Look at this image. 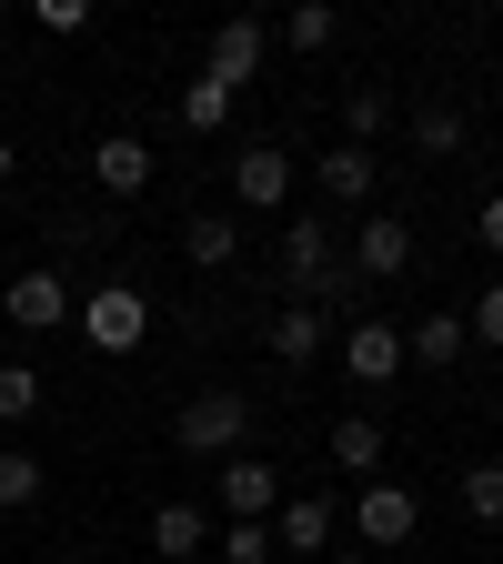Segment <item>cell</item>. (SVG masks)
Instances as JSON below:
<instances>
[{"mask_svg": "<svg viewBox=\"0 0 503 564\" xmlns=\"http://www.w3.org/2000/svg\"><path fill=\"white\" fill-rule=\"evenodd\" d=\"M342 373L352 383H393L403 373V323H352L342 333Z\"/></svg>", "mask_w": 503, "mask_h": 564, "instance_id": "cell-10", "label": "cell"}, {"mask_svg": "<svg viewBox=\"0 0 503 564\" xmlns=\"http://www.w3.org/2000/svg\"><path fill=\"white\" fill-rule=\"evenodd\" d=\"M313 352H322V313H313V303H282V313H272V364L303 373Z\"/></svg>", "mask_w": 503, "mask_h": 564, "instance_id": "cell-15", "label": "cell"}, {"mask_svg": "<svg viewBox=\"0 0 503 564\" xmlns=\"http://www.w3.org/2000/svg\"><path fill=\"white\" fill-rule=\"evenodd\" d=\"M373 152H363V141H342V152H322V202H373Z\"/></svg>", "mask_w": 503, "mask_h": 564, "instance_id": "cell-17", "label": "cell"}, {"mask_svg": "<svg viewBox=\"0 0 503 564\" xmlns=\"http://www.w3.org/2000/svg\"><path fill=\"white\" fill-rule=\"evenodd\" d=\"M41 31H61V41L91 31V0H41Z\"/></svg>", "mask_w": 503, "mask_h": 564, "instance_id": "cell-28", "label": "cell"}, {"mask_svg": "<svg viewBox=\"0 0 503 564\" xmlns=\"http://www.w3.org/2000/svg\"><path fill=\"white\" fill-rule=\"evenodd\" d=\"M463 333H473V343H493V352H503V282H493V293H483V303H473V313H463Z\"/></svg>", "mask_w": 503, "mask_h": 564, "instance_id": "cell-26", "label": "cell"}, {"mask_svg": "<svg viewBox=\"0 0 503 564\" xmlns=\"http://www.w3.org/2000/svg\"><path fill=\"white\" fill-rule=\"evenodd\" d=\"M91 182H101L111 202H131L141 182H152V141H141V131H101V141H91Z\"/></svg>", "mask_w": 503, "mask_h": 564, "instance_id": "cell-8", "label": "cell"}, {"mask_svg": "<svg viewBox=\"0 0 503 564\" xmlns=\"http://www.w3.org/2000/svg\"><path fill=\"white\" fill-rule=\"evenodd\" d=\"M182 454H211V464H232V454H252V434H262V403L252 393H232V383H211V393H192L182 403Z\"/></svg>", "mask_w": 503, "mask_h": 564, "instance_id": "cell-2", "label": "cell"}, {"mask_svg": "<svg viewBox=\"0 0 503 564\" xmlns=\"http://www.w3.org/2000/svg\"><path fill=\"white\" fill-rule=\"evenodd\" d=\"M332 464H342V474H373V464H383V423H373V413H342V423H332Z\"/></svg>", "mask_w": 503, "mask_h": 564, "instance_id": "cell-19", "label": "cell"}, {"mask_svg": "<svg viewBox=\"0 0 503 564\" xmlns=\"http://www.w3.org/2000/svg\"><path fill=\"white\" fill-rule=\"evenodd\" d=\"M41 413V373L31 364H0V423H31Z\"/></svg>", "mask_w": 503, "mask_h": 564, "instance_id": "cell-22", "label": "cell"}, {"mask_svg": "<svg viewBox=\"0 0 503 564\" xmlns=\"http://www.w3.org/2000/svg\"><path fill=\"white\" fill-rule=\"evenodd\" d=\"M272 524H222V564H272Z\"/></svg>", "mask_w": 503, "mask_h": 564, "instance_id": "cell-25", "label": "cell"}, {"mask_svg": "<svg viewBox=\"0 0 503 564\" xmlns=\"http://www.w3.org/2000/svg\"><path fill=\"white\" fill-rule=\"evenodd\" d=\"M473 232H483V252H503V192H483V212H473Z\"/></svg>", "mask_w": 503, "mask_h": 564, "instance_id": "cell-29", "label": "cell"}, {"mask_svg": "<svg viewBox=\"0 0 503 564\" xmlns=\"http://www.w3.org/2000/svg\"><path fill=\"white\" fill-rule=\"evenodd\" d=\"M463 343H473V333H463V313H423V323L403 333V364H423V373H453V364H463Z\"/></svg>", "mask_w": 503, "mask_h": 564, "instance_id": "cell-13", "label": "cell"}, {"mask_svg": "<svg viewBox=\"0 0 503 564\" xmlns=\"http://www.w3.org/2000/svg\"><path fill=\"white\" fill-rule=\"evenodd\" d=\"M211 494H222V514H232V524H272V514H282V494H293V484H282V474H272L262 454H232L222 474H211Z\"/></svg>", "mask_w": 503, "mask_h": 564, "instance_id": "cell-5", "label": "cell"}, {"mask_svg": "<svg viewBox=\"0 0 503 564\" xmlns=\"http://www.w3.org/2000/svg\"><path fill=\"white\" fill-rule=\"evenodd\" d=\"M272 272H282V293H293V303H352V293H363V272H352V252L313 223V212H303V223H282V252H272Z\"/></svg>", "mask_w": 503, "mask_h": 564, "instance_id": "cell-1", "label": "cell"}, {"mask_svg": "<svg viewBox=\"0 0 503 564\" xmlns=\"http://www.w3.org/2000/svg\"><path fill=\"white\" fill-rule=\"evenodd\" d=\"M332 31H342V11H332V0H303V11L282 21V41H293V51H322Z\"/></svg>", "mask_w": 503, "mask_h": 564, "instance_id": "cell-23", "label": "cell"}, {"mask_svg": "<svg viewBox=\"0 0 503 564\" xmlns=\"http://www.w3.org/2000/svg\"><path fill=\"white\" fill-rule=\"evenodd\" d=\"M201 544H211V514H201V505H182V494H172V505H152V554H162V564H192Z\"/></svg>", "mask_w": 503, "mask_h": 564, "instance_id": "cell-14", "label": "cell"}, {"mask_svg": "<svg viewBox=\"0 0 503 564\" xmlns=\"http://www.w3.org/2000/svg\"><path fill=\"white\" fill-rule=\"evenodd\" d=\"M413 152H423V162H453V152H463V111H453V101H423V111H413Z\"/></svg>", "mask_w": 503, "mask_h": 564, "instance_id": "cell-18", "label": "cell"}, {"mask_svg": "<svg viewBox=\"0 0 503 564\" xmlns=\"http://www.w3.org/2000/svg\"><path fill=\"white\" fill-rule=\"evenodd\" d=\"M11 172H21V152H11V141H0V192H11Z\"/></svg>", "mask_w": 503, "mask_h": 564, "instance_id": "cell-30", "label": "cell"}, {"mask_svg": "<svg viewBox=\"0 0 503 564\" xmlns=\"http://www.w3.org/2000/svg\"><path fill=\"white\" fill-rule=\"evenodd\" d=\"M0 323H21V333H61V323H70V282H61V272H21L11 293H0Z\"/></svg>", "mask_w": 503, "mask_h": 564, "instance_id": "cell-6", "label": "cell"}, {"mask_svg": "<svg viewBox=\"0 0 503 564\" xmlns=\"http://www.w3.org/2000/svg\"><path fill=\"white\" fill-rule=\"evenodd\" d=\"M403 262H413V223H403V212H373V223L352 232V272H363V282H393Z\"/></svg>", "mask_w": 503, "mask_h": 564, "instance_id": "cell-9", "label": "cell"}, {"mask_svg": "<svg viewBox=\"0 0 503 564\" xmlns=\"http://www.w3.org/2000/svg\"><path fill=\"white\" fill-rule=\"evenodd\" d=\"M383 121H393L383 91H352V141H363V152H373V131H383Z\"/></svg>", "mask_w": 503, "mask_h": 564, "instance_id": "cell-27", "label": "cell"}, {"mask_svg": "<svg viewBox=\"0 0 503 564\" xmlns=\"http://www.w3.org/2000/svg\"><path fill=\"white\" fill-rule=\"evenodd\" d=\"M232 192H242V212H282L293 202V152H282V141H252L232 162Z\"/></svg>", "mask_w": 503, "mask_h": 564, "instance_id": "cell-7", "label": "cell"}, {"mask_svg": "<svg viewBox=\"0 0 503 564\" xmlns=\"http://www.w3.org/2000/svg\"><path fill=\"white\" fill-rule=\"evenodd\" d=\"M262 51H272V31H262L252 11H242V21H222V31H211V82H232V91H242L252 70H262Z\"/></svg>", "mask_w": 503, "mask_h": 564, "instance_id": "cell-12", "label": "cell"}, {"mask_svg": "<svg viewBox=\"0 0 503 564\" xmlns=\"http://www.w3.org/2000/svg\"><path fill=\"white\" fill-rule=\"evenodd\" d=\"M352 534H363L373 554L413 544V534H423V494H413V484H363V494H352Z\"/></svg>", "mask_w": 503, "mask_h": 564, "instance_id": "cell-3", "label": "cell"}, {"mask_svg": "<svg viewBox=\"0 0 503 564\" xmlns=\"http://www.w3.org/2000/svg\"><path fill=\"white\" fill-rule=\"evenodd\" d=\"M152 564H162V554H152Z\"/></svg>", "mask_w": 503, "mask_h": 564, "instance_id": "cell-31", "label": "cell"}, {"mask_svg": "<svg viewBox=\"0 0 503 564\" xmlns=\"http://www.w3.org/2000/svg\"><path fill=\"white\" fill-rule=\"evenodd\" d=\"M463 514L473 524H503V464H473L463 474Z\"/></svg>", "mask_w": 503, "mask_h": 564, "instance_id": "cell-24", "label": "cell"}, {"mask_svg": "<svg viewBox=\"0 0 503 564\" xmlns=\"http://www.w3.org/2000/svg\"><path fill=\"white\" fill-rule=\"evenodd\" d=\"M70 323H81V343H91V352H131L141 333H152V303H141L131 282H101V293L70 313Z\"/></svg>", "mask_w": 503, "mask_h": 564, "instance_id": "cell-4", "label": "cell"}, {"mask_svg": "<svg viewBox=\"0 0 503 564\" xmlns=\"http://www.w3.org/2000/svg\"><path fill=\"white\" fill-rule=\"evenodd\" d=\"M182 252H192L201 272H222V262L242 252V223H232V212H192V223H182Z\"/></svg>", "mask_w": 503, "mask_h": 564, "instance_id": "cell-16", "label": "cell"}, {"mask_svg": "<svg viewBox=\"0 0 503 564\" xmlns=\"http://www.w3.org/2000/svg\"><path fill=\"white\" fill-rule=\"evenodd\" d=\"M272 544H282V554H322V544H332V494H282Z\"/></svg>", "mask_w": 503, "mask_h": 564, "instance_id": "cell-11", "label": "cell"}, {"mask_svg": "<svg viewBox=\"0 0 503 564\" xmlns=\"http://www.w3.org/2000/svg\"><path fill=\"white\" fill-rule=\"evenodd\" d=\"M41 454H0V514H21V505H41Z\"/></svg>", "mask_w": 503, "mask_h": 564, "instance_id": "cell-21", "label": "cell"}, {"mask_svg": "<svg viewBox=\"0 0 503 564\" xmlns=\"http://www.w3.org/2000/svg\"><path fill=\"white\" fill-rule=\"evenodd\" d=\"M222 121H232V82H211V70L182 82V131H222Z\"/></svg>", "mask_w": 503, "mask_h": 564, "instance_id": "cell-20", "label": "cell"}]
</instances>
